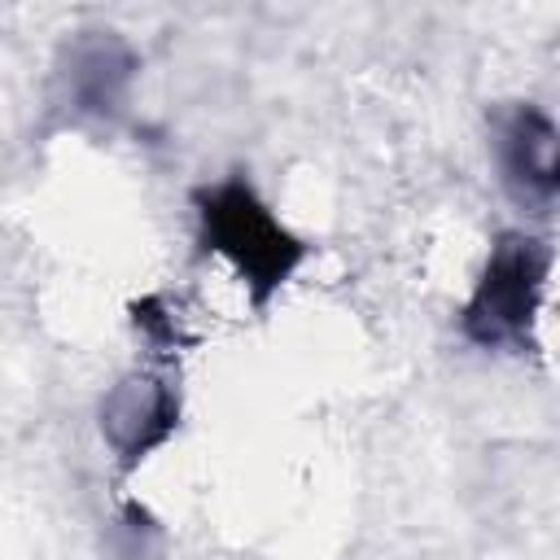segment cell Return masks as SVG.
I'll use <instances>...</instances> for the list:
<instances>
[{"mask_svg":"<svg viewBox=\"0 0 560 560\" xmlns=\"http://www.w3.org/2000/svg\"><path fill=\"white\" fill-rule=\"evenodd\" d=\"M551 271V249L538 236L503 232L486 258L481 280L472 284L459 328L481 350H525L542 306Z\"/></svg>","mask_w":560,"mask_h":560,"instance_id":"6da1fadb","label":"cell"},{"mask_svg":"<svg viewBox=\"0 0 560 560\" xmlns=\"http://www.w3.org/2000/svg\"><path fill=\"white\" fill-rule=\"evenodd\" d=\"M201 236L219 258L232 262L241 284L254 293V302H267L306 254L302 241L241 179L201 192Z\"/></svg>","mask_w":560,"mask_h":560,"instance_id":"7a4b0ae2","label":"cell"},{"mask_svg":"<svg viewBox=\"0 0 560 560\" xmlns=\"http://www.w3.org/2000/svg\"><path fill=\"white\" fill-rule=\"evenodd\" d=\"M499 171L503 184L512 188L516 201L529 206H551L560 201V127L534 109V105H516L499 118Z\"/></svg>","mask_w":560,"mask_h":560,"instance_id":"3957f363","label":"cell"},{"mask_svg":"<svg viewBox=\"0 0 560 560\" xmlns=\"http://www.w3.org/2000/svg\"><path fill=\"white\" fill-rule=\"evenodd\" d=\"M105 438L118 446V455L131 464L144 451H153L171 424H175V398L158 381H127L105 402Z\"/></svg>","mask_w":560,"mask_h":560,"instance_id":"277c9868","label":"cell"}]
</instances>
